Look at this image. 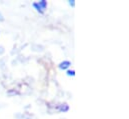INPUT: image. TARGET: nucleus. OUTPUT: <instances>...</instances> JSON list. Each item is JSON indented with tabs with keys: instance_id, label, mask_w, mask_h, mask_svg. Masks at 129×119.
<instances>
[{
	"instance_id": "20e7f679",
	"label": "nucleus",
	"mask_w": 129,
	"mask_h": 119,
	"mask_svg": "<svg viewBox=\"0 0 129 119\" xmlns=\"http://www.w3.org/2000/svg\"><path fill=\"white\" fill-rule=\"evenodd\" d=\"M69 4H70V5H72V6H74V4H75V3H74V1H73V0H71V1H69Z\"/></svg>"
},
{
	"instance_id": "39448f33",
	"label": "nucleus",
	"mask_w": 129,
	"mask_h": 119,
	"mask_svg": "<svg viewBox=\"0 0 129 119\" xmlns=\"http://www.w3.org/2000/svg\"><path fill=\"white\" fill-rule=\"evenodd\" d=\"M4 20V18H3V16H2V14L0 13V21H3Z\"/></svg>"
},
{
	"instance_id": "f03ea898",
	"label": "nucleus",
	"mask_w": 129,
	"mask_h": 119,
	"mask_svg": "<svg viewBox=\"0 0 129 119\" xmlns=\"http://www.w3.org/2000/svg\"><path fill=\"white\" fill-rule=\"evenodd\" d=\"M70 65H71V62L66 60V61H63V62H61V63L59 64V68L64 70V69H67V68H68Z\"/></svg>"
},
{
	"instance_id": "7ed1b4c3",
	"label": "nucleus",
	"mask_w": 129,
	"mask_h": 119,
	"mask_svg": "<svg viewBox=\"0 0 129 119\" xmlns=\"http://www.w3.org/2000/svg\"><path fill=\"white\" fill-rule=\"evenodd\" d=\"M74 74H75V71H74V70H68V71H67V75H68V76H70V75H71V76H74Z\"/></svg>"
},
{
	"instance_id": "f257e3e1",
	"label": "nucleus",
	"mask_w": 129,
	"mask_h": 119,
	"mask_svg": "<svg viewBox=\"0 0 129 119\" xmlns=\"http://www.w3.org/2000/svg\"><path fill=\"white\" fill-rule=\"evenodd\" d=\"M33 7H35L36 10L39 13L43 14L45 9H46V7H47V2L45 0H42V1H39V2H34L33 3Z\"/></svg>"
}]
</instances>
